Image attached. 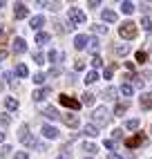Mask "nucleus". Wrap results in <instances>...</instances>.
I'll list each match as a JSON object with an SVG mask.
<instances>
[{
	"instance_id": "bb28decb",
	"label": "nucleus",
	"mask_w": 152,
	"mask_h": 159,
	"mask_svg": "<svg viewBox=\"0 0 152 159\" xmlns=\"http://www.w3.org/2000/svg\"><path fill=\"white\" fill-rule=\"evenodd\" d=\"M87 49H90V52H94V56H96V52H99V40L92 38L90 43H87Z\"/></svg>"
},
{
	"instance_id": "49530a36",
	"label": "nucleus",
	"mask_w": 152,
	"mask_h": 159,
	"mask_svg": "<svg viewBox=\"0 0 152 159\" xmlns=\"http://www.w3.org/2000/svg\"><path fill=\"white\" fill-rule=\"evenodd\" d=\"M58 159H69V157H67V155H60V157H58Z\"/></svg>"
},
{
	"instance_id": "f3484780",
	"label": "nucleus",
	"mask_w": 152,
	"mask_h": 159,
	"mask_svg": "<svg viewBox=\"0 0 152 159\" xmlns=\"http://www.w3.org/2000/svg\"><path fill=\"white\" fill-rule=\"evenodd\" d=\"M83 132L87 134V137H96V134H99V128H96L94 123H87V125L83 128Z\"/></svg>"
},
{
	"instance_id": "5701e85b",
	"label": "nucleus",
	"mask_w": 152,
	"mask_h": 159,
	"mask_svg": "<svg viewBox=\"0 0 152 159\" xmlns=\"http://www.w3.org/2000/svg\"><path fill=\"white\" fill-rule=\"evenodd\" d=\"M130 52V45H118V47H114V54L116 56H125Z\"/></svg>"
},
{
	"instance_id": "412c9836",
	"label": "nucleus",
	"mask_w": 152,
	"mask_h": 159,
	"mask_svg": "<svg viewBox=\"0 0 152 159\" xmlns=\"http://www.w3.org/2000/svg\"><path fill=\"white\" fill-rule=\"evenodd\" d=\"M47 94H49V90H47V88H42V90H36V92H34V101H42V99L47 97Z\"/></svg>"
},
{
	"instance_id": "de8ad7c7",
	"label": "nucleus",
	"mask_w": 152,
	"mask_h": 159,
	"mask_svg": "<svg viewBox=\"0 0 152 159\" xmlns=\"http://www.w3.org/2000/svg\"><path fill=\"white\" fill-rule=\"evenodd\" d=\"M2 139H5V132H0V141H2Z\"/></svg>"
},
{
	"instance_id": "a19ab883",
	"label": "nucleus",
	"mask_w": 152,
	"mask_h": 159,
	"mask_svg": "<svg viewBox=\"0 0 152 159\" xmlns=\"http://www.w3.org/2000/svg\"><path fill=\"white\" fill-rule=\"evenodd\" d=\"M116 97V90H105V99H114Z\"/></svg>"
},
{
	"instance_id": "603ef678",
	"label": "nucleus",
	"mask_w": 152,
	"mask_h": 159,
	"mask_svg": "<svg viewBox=\"0 0 152 159\" xmlns=\"http://www.w3.org/2000/svg\"><path fill=\"white\" fill-rule=\"evenodd\" d=\"M150 132H152V130H150Z\"/></svg>"
},
{
	"instance_id": "9b49d317",
	"label": "nucleus",
	"mask_w": 152,
	"mask_h": 159,
	"mask_svg": "<svg viewBox=\"0 0 152 159\" xmlns=\"http://www.w3.org/2000/svg\"><path fill=\"white\" fill-rule=\"evenodd\" d=\"M40 132L45 134L47 139H56V137H58V130L54 128V125H42V130H40Z\"/></svg>"
},
{
	"instance_id": "7ed1b4c3",
	"label": "nucleus",
	"mask_w": 152,
	"mask_h": 159,
	"mask_svg": "<svg viewBox=\"0 0 152 159\" xmlns=\"http://www.w3.org/2000/svg\"><path fill=\"white\" fill-rule=\"evenodd\" d=\"M118 34H121L125 40H132V38H136V27H134V23H123L121 27H118Z\"/></svg>"
},
{
	"instance_id": "58836bf2",
	"label": "nucleus",
	"mask_w": 152,
	"mask_h": 159,
	"mask_svg": "<svg viewBox=\"0 0 152 159\" xmlns=\"http://www.w3.org/2000/svg\"><path fill=\"white\" fill-rule=\"evenodd\" d=\"M145 58H148L145 52H136V61H139V63H145Z\"/></svg>"
},
{
	"instance_id": "2eb2a0df",
	"label": "nucleus",
	"mask_w": 152,
	"mask_h": 159,
	"mask_svg": "<svg viewBox=\"0 0 152 159\" xmlns=\"http://www.w3.org/2000/svg\"><path fill=\"white\" fill-rule=\"evenodd\" d=\"M141 108L143 110H148V108H152V94H141Z\"/></svg>"
},
{
	"instance_id": "c85d7f7f",
	"label": "nucleus",
	"mask_w": 152,
	"mask_h": 159,
	"mask_svg": "<svg viewBox=\"0 0 152 159\" xmlns=\"http://www.w3.org/2000/svg\"><path fill=\"white\" fill-rule=\"evenodd\" d=\"M83 103H85V105H92V103H94V94H92V92H85V94H83Z\"/></svg>"
},
{
	"instance_id": "2f4dec72",
	"label": "nucleus",
	"mask_w": 152,
	"mask_h": 159,
	"mask_svg": "<svg viewBox=\"0 0 152 159\" xmlns=\"http://www.w3.org/2000/svg\"><path fill=\"white\" fill-rule=\"evenodd\" d=\"M114 70H116V65H107V67H105V72H103V76H105V79H112Z\"/></svg>"
},
{
	"instance_id": "393cba45",
	"label": "nucleus",
	"mask_w": 152,
	"mask_h": 159,
	"mask_svg": "<svg viewBox=\"0 0 152 159\" xmlns=\"http://www.w3.org/2000/svg\"><path fill=\"white\" fill-rule=\"evenodd\" d=\"M81 148H83L85 152H96V150H99V148H96V143H87V141L81 143Z\"/></svg>"
},
{
	"instance_id": "39448f33",
	"label": "nucleus",
	"mask_w": 152,
	"mask_h": 159,
	"mask_svg": "<svg viewBox=\"0 0 152 159\" xmlns=\"http://www.w3.org/2000/svg\"><path fill=\"white\" fill-rule=\"evenodd\" d=\"M58 101H60V105H65V108H69V110H78V108H81V103H83V101H76V99L67 97V94H60Z\"/></svg>"
},
{
	"instance_id": "f257e3e1",
	"label": "nucleus",
	"mask_w": 152,
	"mask_h": 159,
	"mask_svg": "<svg viewBox=\"0 0 152 159\" xmlns=\"http://www.w3.org/2000/svg\"><path fill=\"white\" fill-rule=\"evenodd\" d=\"M92 121H94V125L96 128H101V125H107L110 123V112H107V108H96L94 112H92Z\"/></svg>"
},
{
	"instance_id": "c756f323",
	"label": "nucleus",
	"mask_w": 152,
	"mask_h": 159,
	"mask_svg": "<svg viewBox=\"0 0 152 159\" xmlns=\"http://www.w3.org/2000/svg\"><path fill=\"white\" fill-rule=\"evenodd\" d=\"M125 110H127V103H118L116 108H114V114H116V116H121Z\"/></svg>"
},
{
	"instance_id": "09e8293b",
	"label": "nucleus",
	"mask_w": 152,
	"mask_h": 159,
	"mask_svg": "<svg viewBox=\"0 0 152 159\" xmlns=\"http://www.w3.org/2000/svg\"><path fill=\"white\" fill-rule=\"evenodd\" d=\"M0 36H2V25H0Z\"/></svg>"
},
{
	"instance_id": "0eeeda50",
	"label": "nucleus",
	"mask_w": 152,
	"mask_h": 159,
	"mask_svg": "<svg viewBox=\"0 0 152 159\" xmlns=\"http://www.w3.org/2000/svg\"><path fill=\"white\" fill-rule=\"evenodd\" d=\"M60 119L69 128H78V114H60Z\"/></svg>"
},
{
	"instance_id": "ea45409f",
	"label": "nucleus",
	"mask_w": 152,
	"mask_h": 159,
	"mask_svg": "<svg viewBox=\"0 0 152 159\" xmlns=\"http://www.w3.org/2000/svg\"><path fill=\"white\" fill-rule=\"evenodd\" d=\"M74 70H76V72L85 70V63H83V61H76V63H74Z\"/></svg>"
},
{
	"instance_id": "c9c22d12",
	"label": "nucleus",
	"mask_w": 152,
	"mask_h": 159,
	"mask_svg": "<svg viewBox=\"0 0 152 159\" xmlns=\"http://www.w3.org/2000/svg\"><path fill=\"white\" fill-rule=\"evenodd\" d=\"M130 79H134V88H143V79H139L136 74H132Z\"/></svg>"
},
{
	"instance_id": "a18cd8bd",
	"label": "nucleus",
	"mask_w": 152,
	"mask_h": 159,
	"mask_svg": "<svg viewBox=\"0 0 152 159\" xmlns=\"http://www.w3.org/2000/svg\"><path fill=\"white\" fill-rule=\"evenodd\" d=\"M5 58H7V52H5V49H0V63H2Z\"/></svg>"
},
{
	"instance_id": "473e14b6",
	"label": "nucleus",
	"mask_w": 152,
	"mask_h": 159,
	"mask_svg": "<svg viewBox=\"0 0 152 159\" xmlns=\"http://www.w3.org/2000/svg\"><path fill=\"white\" fill-rule=\"evenodd\" d=\"M92 31H94V34H105L107 27L105 25H92Z\"/></svg>"
},
{
	"instance_id": "6ab92c4d",
	"label": "nucleus",
	"mask_w": 152,
	"mask_h": 159,
	"mask_svg": "<svg viewBox=\"0 0 152 159\" xmlns=\"http://www.w3.org/2000/svg\"><path fill=\"white\" fill-rule=\"evenodd\" d=\"M121 94L132 97V94H134V85H132V83H123V85H121Z\"/></svg>"
},
{
	"instance_id": "37998d69",
	"label": "nucleus",
	"mask_w": 152,
	"mask_h": 159,
	"mask_svg": "<svg viewBox=\"0 0 152 159\" xmlns=\"http://www.w3.org/2000/svg\"><path fill=\"white\" fill-rule=\"evenodd\" d=\"M105 148H114V139H107L105 141Z\"/></svg>"
},
{
	"instance_id": "9d476101",
	"label": "nucleus",
	"mask_w": 152,
	"mask_h": 159,
	"mask_svg": "<svg viewBox=\"0 0 152 159\" xmlns=\"http://www.w3.org/2000/svg\"><path fill=\"white\" fill-rule=\"evenodd\" d=\"M27 14H29V9H27L23 2H16V7H14V16H16V18H27Z\"/></svg>"
},
{
	"instance_id": "7c9ffc66",
	"label": "nucleus",
	"mask_w": 152,
	"mask_h": 159,
	"mask_svg": "<svg viewBox=\"0 0 152 159\" xmlns=\"http://www.w3.org/2000/svg\"><path fill=\"white\" fill-rule=\"evenodd\" d=\"M125 128H127V130H136V128H139V121H136V119L125 121Z\"/></svg>"
},
{
	"instance_id": "72a5a7b5",
	"label": "nucleus",
	"mask_w": 152,
	"mask_h": 159,
	"mask_svg": "<svg viewBox=\"0 0 152 159\" xmlns=\"http://www.w3.org/2000/svg\"><path fill=\"white\" fill-rule=\"evenodd\" d=\"M141 25H143V29H145V31H152V20H150L148 16H145L143 20H141Z\"/></svg>"
},
{
	"instance_id": "4468645a",
	"label": "nucleus",
	"mask_w": 152,
	"mask_h": 159,
	"mask_svg": "<svg viewBox=\"0 0 152 159\" xmlns=\"http://www.w3.org/2000/svg\"><path fill=\"white\" fill-rule=\"evenodd\" d=\"M103 20H105V23H116L118 16H116V11H112V9H105V11H103Z\"/></svg>"
},
{
	"instance_id": "b1692460",
	"label": "nucleus",
	"mask_w": 152,
	"mask_h": 159,
	"mask_svg": "<svg viewBox=\"0 0 152 159\" xmlns=\"http://www.w3.org/2000/svg\"><path fill=\"white\" fill-rule=\"evenodd\" d=\"M134 9H136V5H132V2H123V5H121V11H123V14H132Z\"/></svg>"
},
{
	"instance_id": "a878e982",
	"label": "nucleus",
	"mask_w": 152,
	"mask_h": 159,
	"mask_svg": "<svg viewBox=\"0 0 152 159\" xmlns=\"http://www.w3.org/2000/svg\"><path fill=\"white\" fill-rule=\"evenodd\" d=\"M47 58H49L51 63H56L58 58H63V54H60V52H56V49H51V52H49V54H47Z\"/></svg>"
},
{
	"instance_id": "1a4fd4ad",
	"label": "nucleus",
	"mask_w": 152,
	"mask_h": 159,
	"mask_svg": "<svg viewBox=\"0 0 152 159\" xmlns=\"http://www.w3.org/2000/svg\"><path fill=\"white\" fill-rule=\"evenodd\" d=\"M11 49H14V54H23V52L27 49L25 38H14V45H11Z\"/></svg>"
},
{
	"instance_id": "f03ea898",
	"label": "nucleus",
	"mask_w": 152,
	"mask_h": 159,
	"mask_svg": "<svg viewBox=\"0 0 152 159\" xmlns=\"http://www.w3.org/2000/svg\"><path fill=\"white\" fill-rule=\"evenodd\" d=\"M148 143V134L145 132H136L132 139H127L125 141V146L130 148V150H134V148H141V146H145Z\"/></svg>"
},
{
	"instance_id": "f704fd0d",
	"label": "nucleus",
	"mask_w": 152,
	"mask_h": 159,
	"mask_svg": "<svg viewBox=\"0 0 152 159\" xmlns=\"http://www.w3.org/2000/svg\"><path fill=\"white\" fill-rule=\"evenodd\" d=\"M45 74H42V72H38V74H34V83H38V85H40V83H45Z\"/></svg>"
},
{
	"instance_id": "aec40b11",
	"label": "nucleus",
	"mask_w": 152,
	"mask_h": 159,
	"mask_svg": "<svg viewBox=\"0 0 152 159\" xmlns=\"http://www.w3.org/2000/svg\"><path fill=\"white\" fill-rule=\"evenodd\" d=\"M27 74H29L27 65H23V63H20V65H16V76H20V79H25Z\"/></svg>"
},
{
	"instance_id": "a211bd4d",
	"label": "nucleus",
	"mask_w": 152,
	"mask_h": 159,
	"mask_svg": "<svg viewBox=\"0 0 152 159\" xmlns=\"http://www.w3.org/2000/svg\"><path fill=\"white\" fill-rule=\"evenodd\" d=\"M36 43H38V45L49 43V34H47V31H38V34H36Z\"/></svg>"
},
{
	"instance_id": "c03bdc74",
	"label": "nucleus",
	"mask_w": 152,
	"mask_h": 159,
	"mask_svg": "<svg viewBox=\"0 0 152 159\" xmlns=\"http://www.w3.org/2000/svg\"><path fill=\"white\" fill-rule=\"evenodd\" d=\"M107 159H123L121 155H116V152H110V157H107Z\"/></svg>"
},
{
	"instance_id": "6e6552de",
	"label": "nucleus",
	"mask_w": 152,
	"mask_h": 159,
	"mask_svg": "<svg viewBox=\"0 0 152 159\" xmlns=\"http://www.w3.org/2000/svg\"><path fill=\"white\" fill-rule=\"evenodd\" d=\"M87 43H90V38L85 36V34H78L74 38V47L76 49H87Z\"/></svg>"
},
{
	"instance_id": "e433bc0d",
	"label": "nucleus",
	"mask_w": 152,
	"mask_h": 159,
	"mask_svg": "<svg viewBox=\"0 0 152 159\" xmlns=\"http://www.w3.org/2000/svg\"><path fill=\"white\" fill-rule=\"evenodd\" d=\"M34 61L38 63V65H42V63H45V56H42L40 52H36V54H34Z\"/></svg>"
},
{
	"instance_id": "f8f14e48",
	"label": "nucleus",
	"mask_w": 152,
	"mask_h": 159,
	"mask_svg": "<svg viewBox=\"0 0 152 159\" xmlns=\"http://www.w3.org/2000/svg\"><path fill=\"white\" fill-rule=\"evenodd\" d=\"M42 114H45L47 119H51V121H56V119H60V114H58V110H56V108H51V105H47V108L42 110Z\"/></svg>"
},
{
	"instance_id": "3c124183",
	"label": "nucleus",
	"mask_w": 152,
	"mask_h": 159,
	"mask_svg": "<svg viewBox=\"0 0 152 159\" xmlns=\"http://www.w3.org/2000/svg\"><path fill=\"white\" fill-rule=\"evenodd\" d=\"M87 159H90V157H87Z\"/></svg>"
},
{
	"instance_id": "4c0bfd02",
	"label": "nucleus",
	"mask_w": 152,
	"mask_h": 159,
	"mask_svg": "<svg viewBox=\"0 0 152 159\" xmlns=\"http://www.w3.org/2000/svg\"><path fill=\"white\" fill-rule=\"evenodd\" d=\"M9 152H11V146H9V143H7V146H2V148H0V155H2V157H7Z\"/></svg>"
},
{
	"instance_id": "cd10ccee",
	"label": "nucleus",
	"mask_w": 152,
	"mask_h": 159,
	"mask_svg": "<svg viewBox=\"0 0 152 159\" xmlns=\"http://www.w3.org/2000/svg\"><path fill=\"white\" fill-rule=\"evenodd\" d=\"M101 65H103V58H101L99 54H96V56H92V67H94V70H99Z\"/></svg>"
},
{
	"instance_id": "20e7f679",
	"label": "nucleus",
	"mask_w": 152,
	"mask_h": 159,
	"mask_svg": "<svg viewBox=\"0 0 152 159\" xmlns=\"http://www.w3.org/2000/svg\"><path fill=\"white\" fill-rule=\"evenodd\" d=\"M20 141H23L25 146H29V148H38V146H40L34 137L29 134V128H27V125H23V128H20Z\"/></svg>"
},
{
	"instance_id": "423d86ee",
	"label": "nucleus",
	"mask_w": 152,
	"mask_h": 159,
	"mask_svg": "<svg viewBox=\"0 0 152 159\" xmlns=\"http://www.w3.org/2000/svg\"><path fill=\"white\" fill-rule=\"evenodd\" d=\"M69 23H72V25H83V23H85V14L81 11V9L72 7V9H69Z\"/></svg>"
},
{
	"instance_id": "79ce46f5",
	"label": "nucleus",
	"mask_w": 152,
	"mask_h": 159,
	"mask_svg": "<svg viewBox=\"0 0 152 159\" xmlns=\"http://www.w3.org/2000/svg\"><path fill=\"white\" fill-rule=\"evenodd\" d=\"M16 159H29L27 152H16Z\"/></svg>"
},
{
	"instance_id": "8fccbe9b",
	"label": "nucleus",
	"mask_w": 152,
	"mask_h": 159,
	"mask_svg": "<svg viewBox=\"0 0 152 159\" xmlns=\"http://www.w3.org/2000/svg\"><path fill=\"white\" fill-rule=\"evenodd\" d=\"M2 7H5V2H0V9H2Z\"/></svg>"
},
{
	"instance_id": "4be33fe9",
	"label": "nucleus",
	"mask_w": 152,
	"mask_h": 159,
	"mask_svg": "<svg viewBox=\"0 0 152 159\" xmlns=\"http://www.w3.org/2000/svg\"><path fill=\"white\" fill-rule=\"evenodd\" d=\"M99 79V72L96 70H92V72H87V76H85V83H87V85H92V83Z\"/></svg>"
},
{
	"instance_id": "ddd939ff",
	"label": "nucleus",
	"mask_w": 152,
	"mask_h": 159,
	"mask_svg": "<svg viewBox=\"0 0 152 159\" xmlns=\"http://www.w3.org/2000/svg\"><path fill=\"white\" fill-rule=\"evenodd\" d=\"M42 25H45V18H42V16H34V18L29 20V27L31 29H40Z\"/></svg>"
},
{
	"instance_id": "dca6fc26",
	"label": "nucleus",
	"mask_w": 152,
	"mask_h": 159,
	"mask_svg": "<svg viewBox=\"0 0 152 159\" xmlns=\"http://www.w3.org/2000/svg\"><path fill=\"white\" fill-rule=\"evenodd\" d=\"M5 108H7V110H11V112L18 110V101H16L14 97H7V99H5Z\"/></svg>"
}]
</instances>
